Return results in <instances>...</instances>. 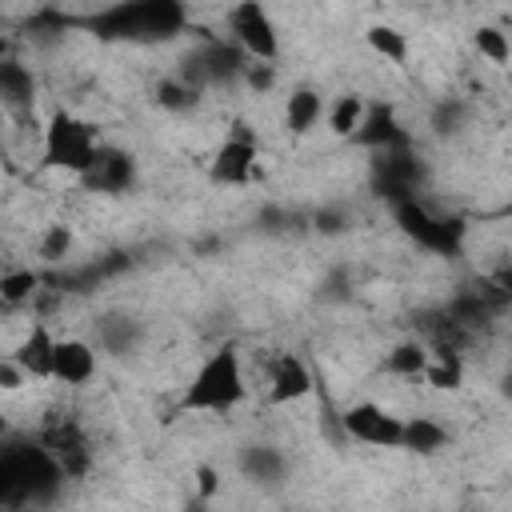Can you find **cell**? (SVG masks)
Listing matches in <instances>:
<instances>
[{
  "label": "cell",
  "instance_id": "6da1fadb",
  "mask_svg": "<svg viewBox=\"0 0 512 512\" xmlns=\"http://www.w3.org/2000/svg\"><path fill=\"white\" fill-rule=\"evenodd\" d=\"M64 468L52 460V452L36 444H8L0 456V496L8 508L16 504H40L52 500L64 488Z\"/></svg>",
  "mask_w": 512,
  "mask_h": 512
},
{
  "label": "cell",
  "instance_id": "7a4b0ae2",
  "mask_svg": "<svg viewBox=\"0 0 512 512\" xmlns=\"http://www.w3.org/2000/svg\"><path fill=\"white\" fill-rule=\"evenodd\" d=\"M248 396L244 384V360L236 344H220L208 352V360L196 368L180 396V412H232Z\"/></svg>",
  "mask_w": 512,
  "mask_h": 512
},
{
  "label": "cell",
  "instance_id": "3957f363",
  "mask_svg": "<svg viewBox=\"0 0 512 512\" xmlns=\"http://www.w3.org/2000/svg\"><path fill=\"white\" fill-rule=\"evenodd\" d=\"M188 28V12L176 0H140L112 4L92 16V32L104 40H172Z\"/></svg>",
  "mask_w": 512,
  "mask_h": 512
},
{
  "label": "cell",
  "instance_id": "277c9868",
  "mask_svg": "<svg viewBox=\"0 0 512 512\" xmlns=\"http://www.w3.org/2000/svg\"><path fill=\"white\" fill-rule=\"evenodd\" d=\"M100 132L72 116L68 108H56L44 124V168H56V172H72V176H84L96 156H100Z\"/></svg>",
  "mask_w": 512,
  "mask_h": 512
},
{
  "label": "cell",
  "instance_id": "5b68a950",
  "mask_svg": "<svg viewBox=\"0 0 512 512\" xmlns=\"http://www.w3.org/2000/svg\"><path fill=\"white\" fill-rule=\"evenodd\" d=\"M228 28H232V40L240 44V52L252 64H272L280 56V36H276V24H272L264 4H256V0L236 4L228 12Z\"/></svg>",
  "mask_w": 512,
  "mask_h": 512
},
{
  "label": "cell",
  "instance_id": "8992f818",
  "mask_svg": "<svg viewBox=\"0 0 512 512\" xmlns=\"http://www.w3.org/2000/svg\"><path fill=\"white\" fill-rule=\"evenodd\" d=\"M256 160H260L256 136L248 132V124H236L232 136L216 148V156L208 164V180L224 184V188H240V184H248L256 176Z\"/></svg>",
  "mask_w": 512,
  "mask_h": 512
},
{
  "label": "cell",
  "instance_id": "52a82bcc",
  "mask_svg": "<svg viewBox=\"0 0 512 512\" xmlns=\"http://www.w3.org/2000/svg\"><path fill=\"white\" fill-rule=\"evenodd\" d=\"M36 440L52 452V460L64 468L68 480L88 476V468H92V444H88V436H84V428H80L76 420L56 416V420H48V424L40 428Z\"/></svg>",
  "mask_w": 512,
  "mask_h": 512
},
{
  "label": "cell",
  "instance_id": "ba28073f",
  "mask_svg": "<svg viewBox=\"0 0 512 512\" xmlns=\"http://www.w3.org/2000/svg\"><path fill=\"white\" fill-rule=\"evenodd\" d=\"M392 212H396V224H400L420 248H432V252H456V248H460V224H448V220L432 216L424 204H416V196L396 200Z\"/></svg>",
  "mask_w": 512,
  "mask_h": 512
},
{
  "label": "cell",
  "instance_id": "9c48e42d",
  "mask_svg": "<svg viewBox=\"0 0 512 512\" xmlns=\"http://www.w3.org/2000/svg\"><path fill=\"white\" fill-rule=\"evenodd\" d=\"M340 424H344V432H348L352 440L372 444V448H400V440H404V420L392 416L388 408L372 404V400L352 404V408L340 416Z\"/></svg>",
  "mask_w": 512,
  "mask_h": 512
},
{
  "label": "cell",
  "instance_id": "30bf717a",
  "mask_svg": "<svg viewBox=\"0 0 512 512\" xmlns=\"http://www.w3.org/2000/svg\"><path fill=\"white\" fill-rule=\"evenodd\" d=\"M80 184H84L88 192L120 196V192H128V188L136 184V160H132L124 148L104 144V148H100V156H96V164L80 176Z\"/></svg>",
  "mask_w": 512,
  "mask_h": 512
},
{
  "label": "cell",
  "instance_id": "8fae6325",
  "mask_svg": "<svg viewBox=\"0 0 512 512\" xmlns=\"http://www.w3.org/2000/svg\"><path fill=\"white\" fill-rule=\"evenodd\" d=\"M312 392V372L300 356L292 352H280L272 360V372H268V400L272 404H296Z\"/></svg>",
  "mask_w": 512,
  "mask_h": 512
},
{
  "label": "cell",
  "instance_id": "7c38bea8",
  "mask_svg": "<svg viewBox=\"0 0 512 512\" xmlns=\"http://www.w3.org/2000/svg\"><path fill=\"white\" fill-rule=\"evenodd\" d=\"M12 360L28 372V380H52V364H56V336L48 332V324H32L24 332V340L16 344Z\"/></svg>",
  "mask_w": 512,
  "mask_h": 512
},
{
  "label": "cell",
  "instance_id": "4fadbf2b",
  "mask_svg": "<svg viewBox=\"0 0 512 512\" xmlns=\"http://www.w3.org/2000/svg\"><path fill=\"white\" fill-rule=\"evenodd\" d=\"M92 376H96V348H92L88 340H76V336L56 340V364H52V380L80 388V384H88Z\"/></svg>",
  "mask_w": 512,
  "mask_h": 512
},
{
  "label": "cell",
  "instance_id": "5bb4252c",
  "mask_svg": "<svg viewBox=\"0 0 512 512\" xmlns=\"http://www.w3.org/2000/svg\"><path fill=\"white\" fill-rule=\"evenodd\" d=\"M352 140L364 144V148H380V152L408 148V132L400 128V120H396V112H392L388 104L368 108V116H364V124H360V132H356Z\"/></svg>",
  "mask_w": 512,
  "mask_h": 512
},
{
  "label": "cell",
  "instance_id": "9a60e30c",
  "mask_svg": "<svg viewBox=\"0 0 512 512\" xmlns=\"http://www.w3.org/2000/svg\"><path fill=\"white\" fill-rule=\"evenodd\" d=\"M240 472L248 476V480H256V484H280L284 480V472H288V460H284V452L280 448H272V444H244L240 448Z\"/></svg>",
  "mask_w": 512,
  "mask_h": 512
},
{
  "label": "cell",
  "instance_id": "2e32d148",
  "mask_svg": "<svg viewBox=\"0 0 512 512\" xmlns=\"http://www.w3.org/2000/svg\"><path fill=\"white\" fill-rule=\"evenodd\" d=\"M324 116V96L316 88H296L284 104V128L292 136H308Z\"/></svg>",
  "mask_w": 512,
  "mask_h": 512
},
{
  "label": "cell",
  "instance_id": "e0dca14e",
  "mask_svg": "<svg viewBox=\"0 0 512 512\" xmlns=\"http://www.w3.org/2000/svg\"><path fill=\"white\" fill-rule=\"evenodd\" d=\"M0 96H4L8 112H28L32 108L36 80L20 60H0Z\"/></svg>",
  "mask_w": 512,
  "mask_h": 512
},
{
  "label": "cell",
  "instance_id": "ac0fdd59",
  "mask_svg": "<svg viewBox=\"0 0 512 512\" xmlns=\"http://www.w3.org/2000/svg\"><path fill=\"white\" fill-rule=\"evenodd\" d=\"M96 344H100L104 352H116V356L132 352V348L140 344V320H132V316H124V312L100 316V324H96Z\"/></svg>",
  "mask_w": 512,
  "mask_h": 512
},
{
  "label": "cell",
  "instance_id": "d6986e66",
  "mask_svg": "<svg viewBox=\"0 0 512 512\" xmlns=\"http://www.w3.org/2000/svg\"><path fill=\"white\" fill-rule=\"evenodd\" d=\"M424 380H428L436 392H456V388L464 384V360H460L456 344H436V348H432V360H428Z\"/></svg>",
  "mask_w": 512,
  "mask_h": 512
},
{
  "label": "cell",
  "instance_id": "ffe728a7",
  "mask_svg": "<svg viewBox=\"0 0 512 512\" xmlns=\"http://www.w3.org/2000/svg\"><path fill=\"white\" fill-rule=\"evenodd\" d=\"M428 360H432V352H428L424 340H400V344L384 356V372H388V376H400V380H416V376L428 372Z\"/></svg>",
  "mask_w": 512,
  "mask_h": 512
},
{
  "label": "cell",
  "instance_id": "44dd1931",
  "mask_svg": "<svg viewBox=\"0 0 512 512\" xmlns=\"http://www.w3.org/2000/svg\"><path fill=\"white\" fill-rule=\"evenodd\" d=\"M444 444H448V428L436 424L432 416H412V420H404V440H400V448H408V452H416V456H432V452H440Z\"/></svg>",
  "mask_w": 512,
  "mask_h": 512
},
{
  "label": "cell",
  "instance_id": "7402d4cb",
  "mask_svg": "<svg viewBox=\"0 0 512 512\" xmlns=\"http://www.w3.org/2000/svg\"><path fill=\"white\" fill-rule=\"evenodd\" d=\"M364 116H368L364 96L344 92V96H336V100H332V108H328V128H332L336 136H356V132H360V124H364Z\"/></svg>",
  "mask_w": 512,
  "mask_h": 512
},
{
  "label": "cell",
  "instance_id": "603a6c76",
  "mask_svg": "<svg viewBox=\"0 0 512 512\" xmlns=\"http://www.w3.org/2000/svg\"><path fill=\"white\" fill-rule=\"evenodd\" d=\"M364 40H368V48H372L376 56H384L388 64H404V60H408V36H404L400 28H392V24H372V28L364 32Z\"/></svg>",
  "mask_w": 512,
  "mask_h": 512
},
{
  "label": "cell",
  "instance_id": "cb8c5ba5",
  "mask_svg": "<svg viewBox=\"0 0 512 512\" xmlns=\"http://www.w3.org/2000/svg\"><path fill=\"white\" fill-rule=\"evenodd\" d=\"M36 288H40V272H32V268H8V272L0 276V300H4L8 308L28 304V300L36 296Z\"/></svg>",
  "mask_w": 512,
  "mask_h": 512
},
{
  "label": "cell",
  "instance_id": "d4e9b609",
  "mask_svg": "<svg viewBox=\"0 0 512 512\" xmlns=\"http://www.w3.org/2000/svg\"><path fill=\"white\" fill-rule=\"evenodd\" d=\"M156 104L164 108V112H192L196 104H200V92L192 88V84H184L180 76H164L160 84H156Z\"/></svg>",
  "mask_w": 512,
  "mask_h": 512
},
{
  "label": "cell",
  "instance_id": "484cf974",
  "mask_svg": "<svg viewBox=\"0 0 512 512\" xmlns=\"http://www.w3.org/2000/svg\"><path fill=\"white\" fill-rule=\"evenodd\" d=\"M472 44H476V52H480L484 60H492V64H508V60H512V44H508V36H504L496 24H480V28L472 32Z\"/></svg>",
  "mask_w": 512,
  "mask_h": 512
},
{
  "label": "cell",
  "instance_id": "4316f807",
  "mask_svg": "<svg viewBox=\"0 0 512 512\" xmlns=\"http://www.w3.org/2000/svg\"><path fill=\"white\" fill-rule=\"evenodd\" d=\"M68 252H72V228H68V224H52V228L40 236V260L60 264Z\"/></svg>",
  "mask_w": 512,
  "mask_h": 512
},
{
  "label": "cell",
  "instance_id": "83f0119b",
  "mask_svg": "<svg viewBox=\"0 0 512 512\" xmlns=\"http://www.w3.org/2000/svg\"><path fill=\"white\" fill-rule=\"evenodd\" d=\"M192 480H196V500H204V504H208V500L220 492V472H216L212 464H196Z\"/></svg>",
  "mask_w": 512,
  "mask_h": 512
},
{
  "label": "cell",
  "instance_id": "f1b7e54d",
  "mask_svg": "<svg viewBox=\"0 0 512 512\" xmlns=\"http://www.w3.org/2000/svg\"><path fill=\"white\" fill-rule=\"evenodd\" d=\"M244 84L252 88V92H272V84H276V68L272 64H248V72H244Z\"/></svg>",
  "mask_w": 512,
  "mask_h": 512
},
{
  "label": "cell",
  "instance_id": "f546056e",
  "mask_svg": "<svg viewBox=\"0 0 512 512\" xmlns=\"http://www.w3.org/2000/svg\"><path fill=\"white\" fill-rule=\"evenodd\" d=\"M464 116H468L464 104H456V100H452V104H440V112H436V128H440V132H456Z\"/></svg>",
  "mask_w": 512,
  "mask_h": 512
},
{
  "label": "cell",
  "instance_id": "4dcf8cb0",
  "mask_svg": "<svg viewBox=\"0 0 512 512\" xmlns=\"http://www.w3.org/2000/svg\"><path fill=\"white\" fill-rule=\"evenodd\" d=\"M24 380H28V372H24L12 356H4V360H0V388H4V392H16Z\"/></svg>",
  "mask_w": 512,
  "mask_h": 512
},
{
  "label": "cell",
  "instance_id": "1f68e13d",
  "mask_svg": "<svg viewBox=\"0 0 512 512\" xmlns=\"http://www.w3.org/2000/svg\"><path fill=\"white\" fill-rule=\"evenodd\" d=\"M316 228H320L324 236L344 232V212H336V208H320V212H316Z\"/></svg>",
  "mask_w": 512,
  "mask_h": 512
},
{
  "label": "cell",
  "instance_id": "d6a6232c",
  "mask_svg": "<svg viewBox=\"0 0 512 512\" xmlns=\"http://www.w3.org/2000/svg\"><path fill=\"white\" fill-rule=\"evenodd\" d=\"M488 280L496 284V292L504 296V304H512V264H500V268H496Z\"/></svg>",
  "mask_w": 512,
  "mask_h": 512
},
{
  "label": "cell",
  "instance_id": "836d02e7",
  "mask_svg": "<svg viewBox=\"0 0 512 512\" xmlns=\"http://www.w3.org/2000/svg\"><path fill=\"white\" fill-rule=\"evenodd\" d=\"M500 396H504V400H512V368L500 376Z\"/></svg>",
  "mask_w": 512,
  "mask_h": 512
},
{
  "label": "cell",
  "instance_id": "e575fe53",
  "mask_svg": "<svg viewBox=\"0 0 512 512\" xmlns=\"http://www.w3.org/2000/svg\"><path fill=\"white\" fill-rule=\"evenodd\" d=\"M180 512H208V508H204V500H192V504H184Z\"/></svg>",
  "mask_w": 512,
  "mask_h": 512
},
{
  "label": "cell",
  "instance_id": "d590c367",
  "mask_svg": "<svg viewBox=\"0 0 512 512\" xmlns=\"http://www.w3.org/2000/svg\"><path fill=\"white\" fill-rule=\"evenodd\" d=\"M504 216H512V196H508V204H504Z\"/></svg>",
  "mask_w": 512,
  "mask_h": 512
}]
</instances>
